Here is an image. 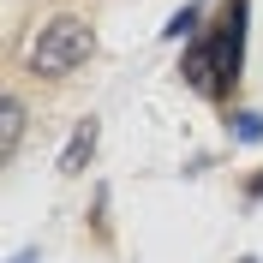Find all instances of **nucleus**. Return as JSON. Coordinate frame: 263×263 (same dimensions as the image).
Returning a JSON list of instances; mask_svg holds the SVG:
<instances>
[{
	"label": "nucleus",
	"instance_id": "1",
	"mask_svg": "<svg viewBox=\"0 0 263 263\" xmlns=\"http://www.w3.org/2000/svg\"><path fill=\"white\" fill-rule=\"evenodd\" d=\"M90 54H96V30H90L84 18H72V12L48 18V24L30 36V72L36 78H66V72H78Z\"/></svg>",
	"mask_w": 263,
	"mask_h": 263
},
{
	"label": "nucleus",
	"instance_id": "2",
	"mask_svg": "<svg viewBox=\"0 0 263 263\" xmlns=\"http://www.w3.org/2000/svg\"><path fill=\"white\" fill-rule=\"evenodd\" d=\"M246 18H251V0H228L221 18H215V54H221V96L239 84V66H246Z\"/></svg>",
	"mask_w": 263,
	"mask_h": 263
},
{
	"label": "nucleus",
	"instance_id": "3",
	"mask_svg": "<svg viewBox=\"0 0 263 263\" xmlns=\"http://www.w3.org/2000/svg\"><path fill=\"white\" fill-rule=\"evenodd\" d=\"M180 78L192 84L197 96H221V54H215V36H197L192 48L180 54Z\"/></svg>",
	"mask_w": 263,
	"mask_h": 263
},
{
	"label": "nucleus",
	"instance_id": "4",
	"mask_svg": "<svg viewBox=\"0 0 263 263\" xmlns=\"http://www.w3.org/2000/svg\"><path fill=\"white\" fill-rule=\"evenodd\" d=\"M96 138H102V126H96V120H78L72 144L60 149V174H84V162L96 156Z\"/></svg>",
	"mask_w": 263,
	"mask_h": 263
},
{
	"label": "nucleus",
	"instance_id": "5",
	"mask_svg": "<svg viewBox=\"0 0 263 263\" xmlns=\"http://www.w3.org/2000/svg\"><path fill=\"white\" fill-rule=\"evenodd\" d=\"M18 138H24V102L6 96L0 102V156H6V162L18 156Z\"/></svg>",
	"mask_w": 263,
	"mask_h": 263
},
{
	"label": "nucleus",
	"instance_id": "6",
	"mask_svg": "<svg viewBox=\"0 0 263 263\" xmlns=\"http://www.w3.org/2000/svg\"><path fill=\"white\" fill-rule=\"evenodd\" d=\"M228 126H233V138H239V144H263V114H251V108H239Z\"/></svg>",
	"mask_w": 263,
	"mask_h": 263
},
{
	"label": "nucleus",
	"instance_id": "7",
	"mask_svg": "<svg viewBox=\"0 0 263 263\" xmlns=\"http://www.w3.org/2000/svg\"><path fill=\"white\" fill-rule=\"evenodd\" d=\"M192 30H197V6H180V12L162 24V36H167V42H180V36H192Z\"/></svg>",
	"mask_w": 263,
	"mask_h": 263
},
{
	"label": "nucleus",
	"instance_id": "8",
	"mask_svg": "<svg viewBox=\"0 0 263 263\" xmlns=\"http://www.w3.org/2000/svg\"><path fill=\"white\" fill-rule=\"evenodd\" d=\"M12 263H42V251H36V246H24V251H18Z\"/></svg>",
	"mask_w": 263,
	"mask_h": 263
},
{
	"label": "nucleus",
	"instance_id": "9",
	"mask_svg": "<svg viewBox=\"0 0 263 263\" xmlns=\"http://www.w3.org/2000/svg\"><path fill=\"white\" fill-rule=\"evenodd\" d=\"M246 192H251V197H263V174H257V180H251V185H246Z\"/></svg>",
	"mask_w": 263,
	"mask_h": 263
},
{
	"label": "nucleus",
	"instance_id": "10",
	"mask_svg": "<svg viewBox=\"0 0 263 263\" xmlns=\"http://www.w3.org/2000/svg\"><path fill=\"white\" fill-rule=\"evenodd\" d=\"M246 263H257V257H246Z\"/></svg>",
	"mask_w": 263,
	"mask_h": 263
}]
</instances>
